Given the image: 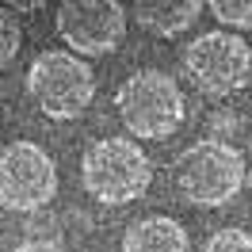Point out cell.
I'll list each match as a JSON object with an SVG mask.
<instances>
[{
	"label": "cell",
	"mask_w": 252,
	"mask_h": 252,
	"mask_svg": "<svg viewBox=\"0 0 252 252\" xmlns=\"http://www.w3.org/2000/svg\"><path fill=\"white\" fill-rule=\"evenodd\" d=\"M84 191L103 206L138 203L153 184V160L130 138H99L80 157Z\"/></svg>",
	"instance_id": "1"
},
{
	"label": "cell",
	"mask_w": 252,
	"mask_h": 252,
	"mask_svg": "<svg viewBox=\"0 0 252 252\" xmlns=\"http://www.w3.org/2000/svg\"><path fill=\"white\" fill-rule=\"evenodd\" d=\"M115 107H119V119L134 138L160 142V138H172L184 126L188 99L180 92L176 77H168L164 69H138L119 84Z\"/></svg>",
	"instance_id": "2"
},
{
	"label": "cell",
	"mask_w": 252,
	"mask_h": 252,
	"mask_svg": "<svg viewBox=\"0 0 252 252\" xmlns=\"http://www.w3.org/2000/svg\"><path fill=\"white\" fill-rule=\"evenodd\" d=\"M245 157L241 149L218 138H206V142L188 145L180 157H176V188L188 199L191 206H218L233 203L241 188H245Z\"/></svg>",
	"instance_id": "3"
},
{
	"label": "cell",
	"mask_w": 252,
	"mask_h": 252,
	"mask_svg": "<svg viewBox=\"0 0 252 252\" xmlns=\"http://www.w3.org/2000/svg\"><path fill=\"white\" fill-rule=\"evenodd\" d=\"M27 92L50 119H80L95 99V73L77 54L42 50L27 69Z\"/></svg>",
	"instance_id": "4"
},
{
	"label": "cell",
	"mask_w": 252,
	"mask_h": 252,
	"mask_svg": "<svg viewBox=\"0 0 252 252\" xmlns=\"http://www.w3.org/2000/svg\"><path fill=\"white\" fill-rule=\"evenodd\" d=\"M184 69L203 95L225 99L249 84L252 46L233 31H206L184 50Z\"/></svg>",
	"instance_id": "5"
},
{
	"label": "cell",
	"mask_w": 252,
	"mask_h": 252,
	"mask_svg": "<svg viewBox=\"0 0 252 252\" xmlns=\"http://www.w3.org/2000/svg\"><path fill=\"white\" fill-rule=\"evenodd\" d=\"M58 195V164L42 145H0V210H42Z\"/></svg>",
	"instance_id": "6"
},
{
	"label": "cell",
	"mask_w": 252,
	"mask_h": 252,
	"mask_svg": "<svg viewBox=\"0 0 252 252\" xmlns=\"http://www.w3.org/2000/svg\"><path fill=\"white\" fill-rule=\"evenodd\" d=\"M58 34L73 54H111L126 38V8L119 0H65L58 4Z\"/></svg>",
	"instance_id": "7"
},
{
	"label": "cell",
	"mask_w": 252,
	"mask_h": 252,
	"mask_svg": "<svg viewBox=\"0 0 252 252\" xmlns=\"http://www.w3.org/2000/svg\"><path fill=\"white\" fill-rule=\"evenodd\" d=\"M123 252H191V237L176 218L149 214L123 233Z\"/></svg>",
	"instance_id": "8"
},
{
	"label": "cell",
	"mask_w": 252,
	"mask_h": 252,
	"mask_svg": "<svg viewBox=\"0 0 252 252\" xmlns=\"http://www.w3.org/2000/svg\"><path fill=\"white\" fill-rule=\"evenodd\" d=\"M199 12H203L199 0H138L134 4L138 23L157 38H176L180 31H188Z\"/></svg>",
	"instance_id": "9"
},
{
	"label": "cell",
	"mask_w": 252,
	"mask_h": 252,
	"mask_svg": "<svg viewBox=\"0 0 252 252\" xmlns=\"http://www.w3.org/2000/svg\"><path fill=\"white\" fill-rule=\"evenodd\" d=\"M210 12H214L221 23L237 27V31H249L252 27V0H214Z\"/></svg>",
	"instance_id": "10"
},
{
	"label": "cell",
	"mask_w": 252,
	"mask_h": 252,
	"mask_svg": "<svg viewBox=\"0 0 252 252\" xmlns=\"http://www.w3.org/2000/svg\"><path fill=\"white\" fill-rule=\"evenodd\" d=\"M203 252H252V233L249 229H218L206 237Z\"/></svg>",
	"instance_id": "11"
},
{
	"label": "cell",
	"mask_w": 252,
	"mask_h": 252,
	"mask_svg": "<svg viewBox=\"0 0 252 252\" xmlns=\"http://www.w3.org/2000/svg\"><path fill=\"white\" fill-rule=\"evenodd\" d=\"M19 42H23V27L0 8V69L12 65V58L19 54Z\"/></svg>",
	"instance_id": "12"
},
{
	"label": "cell",
	"mask_w": 252,
	"mask_h": 252,
	"mask_svg": "<svg viewBox=\"0 0 252 252\" xmlns=\"http://www.w3.org/2000/svg\"><path fill=\"white\" fill-rule=\"evenodd\" d=\"M12 252H65L58 241H23V245H16Z\"/></svg>",
	"instance_id": "13"
},
{
	"label": "cell",
	"mask_w": 252,
	"mask_h": 252,
	"mask_svg": "<svg viewBox=\"0 0 252 252\" xmlns=\"http://www.w3.org/2000/svg\"><path fill=\"white\" fill-rule=\"evenodd\" d=\"M245 184H249V188H252V172H245Z\"/></svg>",
	"instance_id": "14"
}]
</instances>
